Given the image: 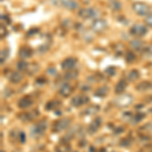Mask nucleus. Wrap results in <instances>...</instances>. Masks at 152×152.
<instances>
[{"mask_svg": "<svg viewBox=\"0 0 152 152\" xmlns=\"http://www.w3.org/2000/svg\"><path fill=\"white\" fill-rule=\"evenodd\" d=\"M113 102H114L115 107H120V109H125V107H128L130 104H132V102H133V96L129 94H122L118 97H116Z\"/></svg>", "mask_w": 152, "mask_h": 152, "instance_id": "nucleus-2", "label": "nucleus"}, {"mask_svg": "<svg viewBox=\"0 0 152 152\" xmlns=\"http://www.w3.org/2000/svg\"><path fill=\"white\" fill-rule=\"evenodd\" d=\"M88 102H89V97L85 94H78L71 99V104L75 107H79Z\"/></svg>", "mask_w": 152, "mask_h": 152, "instance_id": "nucleus-8", "label": "nucleus"}, {"mask_svg": "<svg viewBox=\"0 0 152 152\" xmlns=\"http://www.w3.org/2000/svg\"><path fill=\"white\" fill-rule=\"evenodd\" d=\"M110 88L107 86V85H102L100 87L97 88L96 90H95L94 94L96 95V96L99 97H104L107 95V92H109Z\"/></svg>", "mask_w": 152, "mask_h": 152, "instance_id": "nucleus-20", "label": "nucleus"}, {"mask_svg": "<svg viewBox=\"0 0 152 152\" xmlns=\"http://www.w3.org/2000/svg\"><path fill=\"white\" fill-rule=\"evenodd\" d=\"M46 82H47V80L44 77H40L36 80V84H39V85H43V84H45Z\"/></svg>", "mask_w": 152, "mask_h": 152, "instance_id": "nucleus-40", "label": "nucleus"}, {"mask_svg": "<svg viewBox=\"0 0 152 152\" xmlns=\"http://www.w3.org/2000/svg\"><path fill=\"white\" fill-rule=\"evenodd\" d=\"M1 19H2V20H5L7 23H11L10 19H9V18L7 15H3V14H2V15H1Z\"/></svg>", "mask_w": 152, "mask_h": 152, "instance_id": "nucleus-43", "label": "nucleus"}, {"mask_svg": "<svg viewBox=\"0 0 152 152\" xmlns=\"http://www.w3.org/2000/svg\"><path fill=\"white\" fill-rule=\"evenodd\" d=\"M99 152H107V149H105V148H100L99 150Z\"/></svg>", "mask_w": 152, "mask_h": 152, "instance_id": "nucleus-46", "label": "nucleus"}, {"mask_svg": "<svg viewBox=\"0 0 152 152\" xmlns=\"http://www.w3.org/2000/svg\"><path fill=\"white\" fill-rule=\"evenodd\" d=\"M122 132H124V128H123V127H118V128H116V130L114 131V133L117 135V134H121Z\"/></svg>", "mask_w": 152, "mask_h": 152, "instance_id": "nucleus-42", "label": "nucleus"}, {"mask_svg": "<svg viewBox=\"0 0 152 152\" xmlns=\"http://www.w3.org/2000/svg\"><path fill=\"white\" fill-rule=\"evenodd\" d=\"M4 35H7V31H6L5 26H1V37H2V38H3V37H5Z\"/></svg>", "mask_w": 152, "mask_h": 152, "instance_id": "nucleus-44", "label": "nucleus"}, {"mask_svg": "<svg viewBox=\"0 0 152 152\" xmlns=\"http://www.w3.org/2000/svg\"><path fill=\"white\" fill-rule=\"evenodd\" d=\"M89 152H95V148L94 146H90L89 147Z\"/></svg>", "mask_w": 152, "mask_h": 152, "instance_id": "nucleus-45", "label": "nucleus"}, {"mask_svg": "<svg viewBox=\"0 0 152 152\" xmlns=\"http://www.w3.org/2000/svg\"><path fill=\"white\" fill-rule=\"evenodd\" d=\"M60 105H61V102L57 99L49 100L47 104H46V110H47V111H52V110L58 109Z\"/></svg>", "mask_w": 152, "mask_h": 152, "instance_id": "nucleus-22", "label": "nucleus"}, {"mask_svg": "<svg viewBox=\"0 0 152 152\" xmlns=\"http://www.w3.org/2000/svg\"><path fill=\"white\" fill-rule=\"evenodd\" d=\"M38 71H39V65L36 64V63H31V64H28V68L26 73H28V75H34V74H36Z\"/></svg>", "mask_w": 152, "mask_h": 152, "instance_id": "nucleus-27", "label": "nucleus"}, {"mask_svg": "<svg viewBox=\"0 0 152 152\" xmlns=\"http://www.w3.org/2000/svg\"><path fill=\"white\" fill-rule=\"evenodd\" d=\"M99 111H100L99 105H96V104L90 105V107H86V109L81 113V116H94V115H96Z\"/></svg>", "mask_w": 152, "mask_h": 152, "instance_id": "nucleus-14", "label": "nucleus"}, {"mask_svg": "<svg viewBox=\"0 0 152 152\" xmlns=\"http://www.w3.org/2000/svg\"><path fill=\"white\" fill-rule=\"evenodd\" d=\"M107 28V20L104 18H96L92 21L91 26H90V28H91L92 31L94 33H102Z\"/></svg>", "mask_w": 152, "mask_h": 152, "instance_id": "nucleus-5", "label": "nucleus"}, {"mask_svg": "<svg viewBox=\"0 0 152 152\" xmlns=\"http://www.w3.org/2000/svg\"><path fill=\"white\" fill-rule=\"evenodd\" d=\"M65 8L70 9V10H75V9L78 8V3L75 1V0H69L66 4Z\"/></svg>", "mask_w": 152, "mask_h": 152, "instance_id": "nucleus-29", "label": "nucleus"}, {"mask_svg": "<svg viewBox=\"0 0 152 152\" xmlns=\"http://www.w3.org/2000/svg\"><path fill=\"white\" fill-rule=\"evenodd\" d=\"M16 68H18V70L20 71V72H26L28 68V63L24 60H20V61H18V64H16Z\"/></svg>", "mask_w": 152, "mask_h": 152, "instance_id": "nucleus-25", "label": "nucleus"}, {"mask_svg": "<svg viewBox=\"0 0 152 152\" xmlns=\"http://www.w3.org/2000/svg\"><path fill=\"white\" fill-rule=\"evenodd\" d=\"M99 14V11L94 8H82L78 11V15L79 18L83 19H90V18H95Z\"/></svg>", "mask_w": 152, "mask_h": 152, "instance_id": "nucleus-7", "label": "nucleus"}, {"mask_svg": "<svg viewBox=\"0 0 152 152\" xmlns=\"http://www.w3.org/2000/svg\"><path fill=\"white\" fill-rule=\"evenodd\" d=\"M144 118H145V114H143V113H139V114H137V115H135V116L132 117L131 122L133 124H137L140 121H142Z\"/></svg>", "mask_w": 152, "mask_h": 152, "instance_id": "nucleus-28", "label": "nucleus"}, {"mask_svg": "<svg viewBox=\"0 0 152 152\" xmlns=\"http://www.w3.org/2000/svg\"><path fill=\"white\" fill-rule=\"evenodd\" d=\"M33 50H31L29 47H23L19 49V52H18V55L19 57H20L21 59H28V58H31V56H33Z\"/></svg>", "mask_w": 152, "mask_h": 152, "instance_id": "nucleus-16", "label": "nucleus"}, {"mask_svg": "<svg viewBox=\"0 0 152 152\" xmlns=\"http://www.w3.org/2000/svg\"><path fill=\"white\" fill-rule=\"evenodd\" d=\"M9 55V52H8V49H4V50L1 51V54H0V59H1V64H3L4 62L6 61L7 57Z\"/></svg>", "mask_w": 152, "mask_h": 152, "instance_id": "nucleus-31", "label": "nucleus"}, {"mask_svg": "<svg viewBox=\"0 0 152 152\" xmlns=\"http://www.w3.org/2000/svg\"><path fill=\"white\" fill-rule=\"evenodd\" d=\"M147 31H148L147 28L141 23H135L130 28V34L133 37H138V38L144 37L147 34Z\"/></svg>", "mask_w": 152, "mask_h": 152, "instance_id": "nucleus-6", "label": "nucleus"}, {"mask_svg": "<svg viewBox=\"0 0 152 152\" xmlns=\"http://www.w3.org/2000/svg\"><path fill=\"white\" fill-rule=\"evenodd\" d=\"M102 118L99 117H96L94 121L91 122V123L89 124V126H88L87 128V132L89 135H94L96 133L97 131L99 130L100 126H102Z\"/></svg>", "mask_w": 152, "mask_h": 152, "instance_id": "nucleus-10", "label": "nucleus"}, {"mask_svg": "<svg viewBox=\"0 0 152 152\" xmlns=\"http://www.w3.org/2000/svg\"><path fill=\"white\" fill-rule=\"evenodd\" d=\"M150 152H152V150H151V151H150Z\"/></svg>", "mask_w": 152, "mask_h": 152, "instance_id": "nucleus-48", "label": "nucleus"}, {"mask_svg": "<svg viewBox=\"0 0 152 152\" xmlns=\"http://www.w3.org/2000/svg\"><path fill=\"white\" fill-rule=\"evenodd\" d=\"M127 86H128V84H127V81L125 79H121L119 82L117 83L116 87H115V92H116L117 94H122L123 92L126 90Z\"/></svg>", "mask_w": 152, "mask_h": 152, "instance_id": "nucleus-17", "label": "nucleus"}, {"mask_svg": "<svg viewBox=\"0 0 152 152\" xmlns=\"http://www.w3.org/2000/svg\"><path fill=\"white\" fill-rule=\"evenodd\" d=\"M76 63H77V60L75 58L69 57V58H66L65 60H63V62L61 63V67H62L63 70H72L74 69Z\"/></svg>", "mask_w": 152, "mask_h": 152, "instance_id": "nucleus-11", "label": "nucleus"}, {"mask_svg": "<svg viewBox=\"0 0 152 152\" xmlns=\"http://www.w3.org/2000/svg\"><path fill=\"white\" fill-rule=\"evenodd\" d=\"M39 31H40V29H39L38 28H31V29H29V31H28V34H26V36H28V37H34V36H36L37 34L39 33Z\"/></svg>", "mask_w": 152, "mask_h": 152, "instance_id": "nucleus-35", "label": "nucleus"}, {"mask_svg": "<svg viewBox=\"0 0 152 152\" xmlns=\"http://www.w3.org/2000/svg\"><path fill=\"white\" fill-rule=\"evenodd\" d=\"M8 79L11 83H19L23 80V75L19 71H14V72H11L10 75L8 76Z\"/></svg>", "mask_w": 152, "mask_h": 152, "instance_id": "nucleus-19", "label": "nucleus"}, {"mask_svg": "<svg viewBox=\"0 0 152 152\" xmlns=\"http://www.w3.org/2000/svg\"><path fill=\"white\" fill-rule=\"evenodd\" d=\"M135 59H136V56H135V54L133 52H127L126 53V61L128 63H133L135 61Z\"/></svg>", "mask_w": 152, "mask_h": 152, "instance_id": "nucleus-32", "label": "nucleus"}, {"mask_svg": "<svg viewBox=\"0 0 152 152\" xmlns=\"http://www.w3.org/2000/svg\"><path fill=\"white\" fill-rule=\"evenodd\" d=\"M73 92V87L69 83H63L59 88V94L63 97H68Z\"/></svg>", "mask_w": 152, "mask_h": 152, "instance_id": "nucleus-12", "label": "nucleus"}, {"mask_svg": "<svg viewBox=\"0 0 152 152\" xmlns=\"http://www.w3.org/2000/svg\"><path fill=\"white\" fill-rule=\"evenodd\" d=\"M138 152H141V151H138Z\"/></svg>", "mask_w": 152, "mask_h": 152, "instance_id": "nucleus-47", "label": "nucleus"}, {"mask_svg": "<svg viewBox=\"0 0 152 152\" xmlns=\"http://www.w3.org/2000/svg\"><path fill=\"white\" fill-rule=\"evenodd\" d=\"M132 8L135 11V13H137L140 16H146L150 14V7L149 5H147L146 3H143V2H136L132 5Z\"/></svg>", "mask_w": 152, "mask_h": 152, "instance_id": "nucleus-4", "label": "nucleus"}, {"mask_svg": "<svg viewBox=\"0 0 152 152\" xmlns=\"http://www.w3.org/2000/svg\"><path fill=\"white\" fill-rule=\"evenodd\" d=\"M109 5L113 9V10H115V11H118V10H120V9L122 8V4H121V2H120L119 0H110Z\"/></svg>", "mask_w": 152, "mask_h": 152, "instance_id": "nucleus-26", "label": "nucleus"}, {"mask_svg": "<svg viewBox=\"0 0 152 152\" xmlns=\"http://www.w3.org/2000/svg\"><path fill=\"white\" fill-rule=\"evenodd\" d=\"M34 104V100L31 99L29 96H23L18 100V105L19 109L21 110H26L28 107H31Z\"/></svg>", "mask_w": 152, "mask_h": 152, "instance_id": "nucleus-13", "label": "nucleus"}, {"mask_svg": "<svg viewBox=\"0 0 152 152\" xmlns=\"http://www.w3.org/2000/svg\"><path fill=\"white\" fill-rule=\"evenodd\" d=\"M105 73H107L110 76H114L116 74V68H115L114 66H110V67H107V69H105Z\"/></svg>", "mask_w": 152, "mask_h": 152, "instance_id": "nucleus-34", "label": "nucleus"}, {"mask_svg": "<svg viewBox=\"0 0 152 152\" xmlns=\"http://www.w3.org/2000/svg\"><path fill=\"white\" fill-rule=\"evenodd\" d=\"M39 114H40V113H39L38 110H33V111H31V112H26V113H23V114H20L18 116V118H19V120H21L23 122L28 123V122L34 121L37 118V116H39Z\"/></svg>", "mask_w": 152, "mask_h": 152, "instance_id": "nucleus-9", "label": "nucleus"}, {"mask_svg": "<svg viewBox=\"0 0 152 152\" xmlns=\"http://www.w3.org/2000/svg\"><path fill=\"white\" fill-rule=\"evenodd\" d=\"M47 127H48L47 120L43 119V120H41V121L37 122V124L34 125L31 129V136L36 139L41 138V137L44 136V134L46 133Z\"/></svg>", "mask_w": 152, "mask_h": 152, "instance_id": "nucleus-1", "label": "nucleus"}, {"mask_svg": "<svg viewBox=\"0 0 152 152\" xmlns=\"http://www.w3.org/2000/svg\"><path fill=\"white\" fill-rule=\"evenodd\" d=\"M150 89H152V82L150 81H146L145 80V81H142L136 85V90L139 92H144Z\"/></svg>", "mask_w": 152, "mask_h": 152, "instance_id": "nucleus-15", "label": "nucleus"}, {"mask_svg": "<svg viewBox=\"0 0 152 152\" xmlns=\"http://www.w3.org/2000/svg\"><path fill=\"white\" fill-rule=\"evenodd\" d=\"M145 23L148 26L152 28V14H149V15L145 18Z\"/></svg>", "mask_w": 152, "mask_h": 152, "instance_id": "nucleus-37", "label": "nucleus"}, {"mask_svg": "<svg viewBox=\"0 0 152 152\" xmlns=\"http://www.w3.org/2000/svg\"><path fill=\"white\" fill-rule=\"evenodd\" d=\"M68 1H69V0H52V3L54 4V5H56V6L65 7Z\"/></svg>", "mask_w": 152, "mask_h": 152, "instance_id": "nucleus-33", "label": "nucleus"}, {"mask_svg": "<svg viewBox=\"0 0 152 152\" xmlns=\"http://www.w3.org/2000/svg\"><path fill=\"white\" fill-rule=\"evenodd\" d=\"M78 75V71L75 70V69H72V70H68L67 72L64 74V79L66 80H72V79H75Z\"/></svg>", "mask_w": 152, "mask_h": 152, "instance_id": "nucleus-24", "label": "nucleus"}, {"mask_svg": "<svg viewBox=\"0 0 152 152\" xmlns=\"http://www.w3.org/2000/svg\"><path fill=\"white\" fill-rule=\"evenodd\" d=\"M142 53L145 56H147V57H152V44L148 46H145L143 50H142Z\"/></svg>", "mask_w": 152, "mask_h": 152, "instance_id": "nucleus-30", "label": "nucleus"}, {"mask_svg": "<svg viewBox=\"0 0 152 152\" xmlns=\"http://www.w3.org/2000/svg\"><path fill=\"white\" fill-rule=\"evenodd\" d=\"M127 78H128V80H129V81H131V82L136 81V80H138L139 78H140V72H139L138 70H136V69L131 70L128 73V75H127Z\"/></svg>", "mask_w": 152, "mask_h": 152, "instance_id": "nucleus-23", "label": "nucleus"}, {"mask_svg": "<svg viewBox=\"0 0 152 152\" xmlns=\"http://www.w3.org/2000/svg\"><path fill=\"white\" fill-rule=\"evenodd\" d=\"M47 72L49 73V74L54 75V74H56V73H57V71H56V69L54 67H50V68H48Z\"/></svg>", "mask_w": 152, "mask_h": 152, "instance_id": "nucleus-41", "label": "nucleus"}, {"mask_svg": "<svg viewBox=\"0 0 152 152\" xmlns=\"http://www.w3.org/2000/svg\"><path fill=\"white\" fill-rule=\"evenodd\" d=\"M18 138H19V142H20V143H23V144L26 143V133H24L23 131L19 132V134H18Z\"/></svg>", "mask_w": 152, "mask_h": 152, "instance_id": "nucleus-36", "label": "nucleus"}, {"mask_svg": "<svg viewBox=\"0 0 152 152\" xmlns=\"http://www.w3.org/2000/svg\"><path fill=\"white\" fill-rule=\"evenodd\" d=\"M71 124V119L69 118H62L59 119L57 121H55L52 125V132L55 134L60 133V132L64 131L70 126Z\"/></svg>", "mask_w": 152, "mask_h": 152, "instance_id": "nucleus-3", "label": "nucleus"}, {"mask_svg": "<svg viewBox=\"0 0 152 152\" xmlns=\"http://www.w3.org/2000/svg\"><path fill=\"white\" fill-rule=\"evenodd\" d=\"M48 49H49V45H48V44H44V45H42L41 47H40L39 51H40L41 53H46Z\"/></svg>", "mask_w": 152, "mask_h": 152, "instance_id": "nucleus-39", "label": "nucleus"}, {"mask_svg": "<svg viewBox=\"0 0 152 152\" xmlns=\"http://www.w3.org/2000/svg\"><path fill=\"white\" fill-rule=\"evenodd\" d=\"M71 149V146L69 142H65L60 140V143L56 146V152H69Z\"/></svg>", "mask_w": 152, "mask_h": 152, "instance_id": "nucleus-18", "label": "nucleus"}, {"mask_svg": "<svg viewBox=\"0 0 152 152\" xmlns=\"http://www.w3.org/2000/svg\"><path fill=\"white\" fill-rule=\"evenodd\" d=\"M120 144H121L122 146H127V147H128V146L131 145V141H130L128 138H125V139H123V140L121 141V143H120Z\"/></svg>", "mask_w": 152, "mask_h": 152, "instance_id": "nucleus-38", "label": "nucleus"}, {"mask_svg": "<svg viewBox=\"0 0 152 152\" xmlns=\"http://www.w3.org/2000/svg\"><path fill=\"white\" fill-rule=\"evenodd\" d=\"M130 46H131L132 49H134V50L136 51H142L145 47V45H144L143 42H141L140 40H133L130 42Z\"/></svg>", "mask_w": 152, "mask_h": 152, "instance_id": "nucleus-21", "label": "nucleus"}]
</instances>
